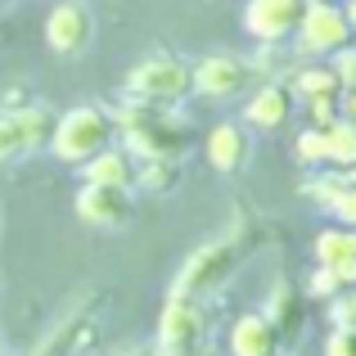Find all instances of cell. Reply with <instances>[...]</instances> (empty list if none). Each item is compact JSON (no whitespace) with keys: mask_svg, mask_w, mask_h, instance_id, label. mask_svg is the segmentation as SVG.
<instances>
[{"mask_svg":"<svg viewBox=\"0 0 356 356\" xmlns=\"http://www.w3.org/2000/svg\"><path fill=\"white\" fill-rule=\"evenodd\" d=\"M252 248H257V226L230 230V235L194 248L190 261L181 266V275H176V284H172V298H199L203 302V298L221 293V289L235 280V270L243 266V257H248Z\"/></svg>","mask_w":356,"mask_h":356,"instance_id":"6da1fadb","label":"cell"},{"mask_svg":"<svg viewBox=\"0 0 356 356\" xmlns=\"http://www.w3.org/2000/svg\"><path fill=\"white\" fill-rule=\"evenodd\" d=\"M118 136L127 140V149L136 158H185L190 154V127L176 122L167 108L154 104H136L118 108Z\"/></svg>","mask_w":356,"mask_h":356,"instance_id":"7a4b0ae2","label":"cell"},{"mask_svg":"<svg viewBox=\"0 0 356 356\" xmlns=\"http://www.w3.org/2000/svg\"><path fill=\"white\" fill-rule=\"evenodd\" d=\"M108 145H118V118L108 113V108H95V104L68 108V113L54 122V136H50V154L59 158L63 167L90 163V158Z\"/></svg>","mask_w":356,"mask_h":356,"instance_id":"3957f363","label":"cell"},{"mask_svg":"<svg viewBox=\"0 0 356 356\" xmlns=\"http://www.w3.org/2000/svg\"><path fill=\"white\" fill-rule=\"evenodd\" d=\"M194 95V63L181 54H149L127 72V99L154 108H176L181 99Z\"/></svg>","mask_w":356,"mask_h":356,"instance_id":"277c9868","label":"cell"},{"mask_svg":"<svg viewBox=\"0 0 356 356\" xmlns=\"http://www.w3.org/2000/svg\"><path fill=\"white\" fill-rule=\"evenodd\" d=\"M54 122L59 113H50L45 104H18L0 113V167L18 163V158H32L41 149H50Z\"/></svg>","mask_w":356,"mask_h":356,"instance_id":"5b68a950","label":"cell"},{"mask_svg":"<svg viewBox=\"0 0 356 356\" xmlns=\"http://www.w3.org/2000/svg\"><path fill=\"white\" fill-rule=\"evenodd\" d=\"M212 330V316L199 298H167L158 316V356H181L190 348H203Z\"/></svg>","mask_w":356,"mask_h":356,"instance_id":"8992f818","label":"cell"},{"mask_svg":"<svg viewBox=\"0 0 356 356\" xmlns=\"http://www.w3.org/2000/svg\"><path fill=\"white\" fill-rule=\"evenodd\" d=\"M298 50L307 54V59H330V54H339L343 45L356 41L348 14H343V5H330V0H312V9H307V18L298 23L293 32Z\"/></svg>","mask_w":356,"mask_h":356,"instance_id":"52a82bcc","label":"cell"},{"mask_svg":"<svg viewBox=\"0 0 356 356\" xmlns=\"http://www.w3.org/2000/svg\"><path fill=\"white\" fill-rule=\"evenodd\" d=\"M312 0H248L243 5V32L261 45H280L298 32Z\"/></svg>","mask_w":356,"mask_h":356,"instance_id":"ba28073f","label":"cell"},{"mask_svg":"<svg viewBox=\"0 0 356 356\" xmlns=\"http://www.w3.org/2000/svg\"><path fill=\"white\" fill-rule=\"evenodd\" d=\"M90 41H95V14L81 0H59L45 18V45L63 59H77L90 50Z\"/></svg>","mask_w":356,"mask_h":356,"instance_id":"9c48e42d","label":"cell"},{"mask_svg":"<svg viewBox=\"0 0 356 356\" xmlns=\"http://www.w3.org/2000/svg\"><path fill=\"white\" fill-rule=\"evenodd\" d=\"M252 81V63L239 54H208L194 63V95L203 99H235L248 90Z\"/></svg>","mask_w":356,"mask_h":356,"instance_id":"30bf717a","label":"cell"},{"mask_svg":"<svg viewBox=\"0 0 356 356\" xmlns=\"http://www.w3.org/2000/svg\"><path fill=\"white\" fill-rule=\"evenodd\" d=\"M77 217L95 230H127V221L136 217V199H131V190L86 181L77 190Z\"/></svg>","mask_w":356,"mask_h":356,"instance_id":"8fae6325","label":"cell"},{"mask_svg":"<svg viewBox=\"0 0 356 356\" xmlns=\"http://www.w3.org/2000/svg\"><path fill=\"white\" fill-rule=\"evenodd\" d=\"M203 154H208V167H217L221 176H235L248 167L252 158V136L243 122H217L203 140Z\"/></svg>","mask_w":356,"mask_h":356,"instance_id":"7c38bea8","label":"cell"},{"mask_svg":"<svg viewBox=\"0 0 356 356\" xmlns=\"http://www.w3.org/2000/svg\"><path fill=\"white\" fill-rule=\"evenodd\" d=\"M298 113V95L289 81H266V86L252 90V99L243 104V122L257 131H280L289 118Z\"/></svg>","mask_w":356,"mask_h":356,"instance_id":"4fadbf2b","label":"cell"},{"mask_svg":"<svg viewBox=\"0 0 356 356\" xmlns=\"http://www.w3.org/2000/svg\"><path fill=\"white\" fill-rule=\"evenodd\" d=\"M261 316H266V321L280 330V339H284V348H289V343L302 339V325H307V293H302V289H293L289 280H275V284L266 289V307H261Z\"/></svg>","mask_w":356,"mask_h":356,"instance_id":"5bb4252c","label":"cell"},{"mask_svg":"<svg viewBox=\"0 0 356 356\" xmlns=\"http://www.w3.org/2000/svg\"><path fill=\"white\" fill-rule=\"evenodd\" d=\"M226 348H230V356H280L284 352V339H280V330L261 312H243L230 325Z\"/></svg>","mask_w":356,"mask_h":356,"instance_id":"9a60e30c","label":"cell"},{"mask_svg":"<svg viewBox=\"0 0 356 356\" xmlns=\"http://www.w3.org/2000/svg\"><path fill=\"white\" fill-rule=\"evenodd\" d=\"M136 172H140V158L131 154L127 145H108L99 149L90 163H81V176L95 185H113V190H136Z\"/></svg>","mask_w":356,"mask_h":356,"instance_id":"2e32d148","label":"cell"},{"mask_svg":"<svg viewBox=\"0 0 356 356\" xmlns=\"http://www.w3.org/2000/svg\"><path fill=\"white\" fill-rule=\"evenodd\" d=\"M289 86H293L298 99H325V95H343V81L339 72L330 68V63H302V68L289 77Z\"/></svg>","mask_w":356,"mask_h":356,"instance_id":"e0dca14e","label":"cell"},{"mask_svg":"<svg viewBox=\"0 0 356 356\" xmlns=\"http://www.w3.org/2000/svg\"><path fill=\"white\" fill-rule=\"evenodd\" d=\"M352 181H356V172H343V167H316V176H307V181H302V194L316 203V208L330 212L334 199H339Z\"/></svg>","mask_w":356,"mask_h":356,"instance_id":"ac0fdd59","label":"cell"},{"mask_svg":"<svg viewBox=\"0 0 356 356\" xmlns=\"http://www.w3.org/2000/svg\"><path fill=\"white\" fill-rule=\"evenodd\" d=\"M185 167L181 158H140V172H136V185L149 194H172L181 185Z\"/></svg>","mask_w":356,"mask_h":356,"instance_id":"d6986e66","label":"cell"},{"mask_svg":"<svg viewBox=\"0 0 356 356\" xmlns=\"http://www.w3.org/2000/svg\"><path fill=\"white\" fill-rule=\"evenodd\" d=\"M316 261H325V266H339V261H352L356 257V226H330L321 230L312 243Z\"/></svg>","mask_w":356,"mask_h":356,"instance_id":"ffe728a7","label":"cell"},{"mask_svg":"<svg viewBox=\"0 0 356 356\" xmlns=\"http://www.w3.org/2000/svg\"><path fill=\"white\" fill-rule=\"evenodd\" d=\"M86 334H90V321H86V316H68V321H63L32 356H72L81 343H86Z\"/></svg>","mask_w":356,"mask_h":356,"instance_id":"44dd1931","label":"cell"},{"mask_svg":"<svg viewBox=\"0 0 356 356\" xmlns=\"http://www.w3.org/2000/svg\"><path fill=\"white\" fill-rule=\"evenodd\" d=\"M325 140H330V167L356 172V122L339 118L334 127H325Z\"/></svg>","mask_w":356,"mask_h":356,"instance_id":"7402d4cb","label":"cell"},{"mask_svg":"<svg viewBox=\"0 0 356 356\" xmlns=\"http://www.w3.org/2000/svg\"><path fill=\"white\" fill-rule=\"evenodd\" d=\"M307 302H312V298H321V302H334V298L343 293V280H339V270L334 266H325V261H316V270L312 275H307Z\"/></svg>","mask_w":356,"mask_h":356,"instance_id":"603a6c76","label":"cell"},{"mask_svg":"<svg viewBox=\"0 0 356 356\" xmlns=\"http://www.w3.org/2000/svg\"><path fill=\"white\" fill-rule=\"evenodd\" d=\"M298 163L307 167H330V140H325L321 127H307L298 136Z\"/></svg>","mask_w":356,"mask_h":356,"instance_id":"cb8c5ba5","label":"cell"},{"mask_svg":"<svg viewBox=\"0 0 356 356\" xmlns=\"http://www.w3.org/2000/svg\"><path fill=\"white\" fill-rule=\"evenodd\" d=\"M307 104V118H312V127H334V122L343 118V108H339V95H325V99H302Z\"/></svg>","mask_w":356,"mask_h":356,"instance_id":"d4e9b609","label":"cell"},{"mask_svg":"<svg viewBox=\"0 0 356 356\" xmlns=\"http://www.w3.org/2000/svg\"><path fill=\"white\" fill-rule=\"evenodd\" d=\"M325 356H356V325H334L325 339Z\"/></svg>","mask_w":356,"mask_h":356,"instance_id":"484cf974","label":"cell"},{"mask_svg":"<svg viewBox=\"0 0 356 356\" xmlns=\"http://www.w3.org/2000/svg\"><path fill=\"white\" fill-rule=\"evenodd\" d=\"M330 68L339 72L343 90H352V86H356V41H352V45H343L339 54H330Z\"/></svg>","mask_w":356,"mask_h":356,"instance_id":"4316f807","label":"cell"},{"mask_svg":"<svg viewBox=\"0 0 356 356\" xmlns=\"http://www.w3.org/2000/svg\"><path fill=\"white\" fill-rule=\"evenodd\" d=\"M330 212L339 217V226H356V181L339 194V199H334V208H330Z\"/></svg>","mask_w":356,"mask_h":356,"instance_id":"83f0119b","label":"cell"},{"mask_svg":"<svg viewBox=\"0 0 356 356\" xmlns=\"http://www.w3.org/2000/svg\"><path fill=\"white\" fill-rule=\"evenodd\" d=\"M339 108H343V118H352V122H356V86L339 95Z\"/></svg>","mask_w":356,"mask_h":356,"instance_id":"f1b7e54d","label":"cell"},{"mask_svg":"<svg viewBox=\"0 0 356 356\" xmlns=\"http://www.w3.org/2000/svg\"><path fill=\"white\" fill-rule=\"evenodd\" d=\"M343 14H348V23H352V32H356V0H343Z\"/></svg>","mask_w":356,"mask_h":356,"instance_id":"f546056e","label":"cell"},{"mask_svg":"<svg viewBox=\"0 0 356 356\" xmlns=\"http://www.w3.org/2000/svg\"><path fill=\"white\" fill-rule=\"evenodd\" d=\"M181 356H217V352H212L208 343H203V348H190V352H181Z\"/></svg>","mask_w":356,"mask_h":356,"instance_id":"4dcf8cb0","label":"cell"},{"mask_svg":"<svg viewBox=\"0 0 356 356\" xmlns=\"http://www.w3.org/2000/svg\"><path fill=\"white\" fill-rule=\"evenodd\" d=\"M113 356H145V352H113Z\"/></svg>","mask_w":356,"mask_h":356,"instance_id":"1f68e13d","label":"cell"},{"mask_svg":"<svg viewBox=\"0 0 356 356\" xmlns=\"http://www.w3.org/2000/svg\"><path fill=\"white\" fill-rule=\"evenodd\" d=\"M330 5H343V0H330Z\"/></svg>","mask_w":356,"mask_h":356,"instance_id":"d6a6232c","label":"cell"},{"mask_svg":"<svg viewBox=\"0 0 356 356\" xmlns=\"http://www.w3.org/2000/svg\"><path fill=\"white\" fill-rule=\"evenodd\" d=\"M0 343H5V339H0Z\"/></svg>","mask_w":356,"mask_h":356,"instance_id":"836d02e7","label":"cell"},{"mask_svg":"<svg viewBox=\"0 0 356 356\" xmlns=\"http://www.w3.org/2000/svg\"><path fill=\"white\" fill-rule=\"evenodd\" d=\"M280 356H284V352H280Z\"/></svg>","mask_w":356,"mask_h":356,"instance_id":"e575fe53","label":"cell"}]
</instances>
